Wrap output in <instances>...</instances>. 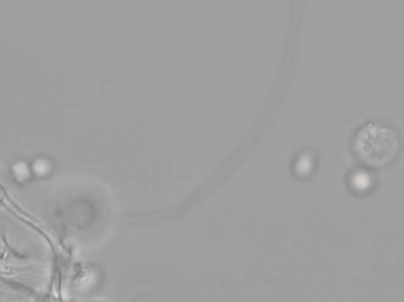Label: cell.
<instances>
[{
  "mask_svg": "<svg viewBox=\"0 0 404 302\" xmlns=\"http://www.w3.org/2000/svg\"><path fill=\"white\" fill-rule=\"evenodd\" d=\"M400 148L396 130L384 123H367L359 129L353 139L357 157L371 168L385 167L394 162Z\"/></svg>",
  "mask_w": 404,
  "mask_h": 302,
  "instance_id": "6da1fadb",
  "label": "cell"
}]
</instances>
